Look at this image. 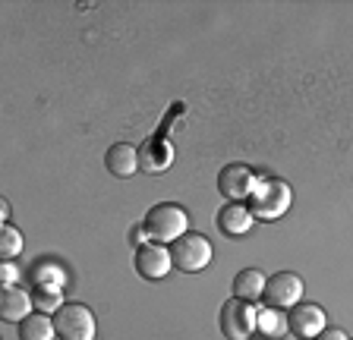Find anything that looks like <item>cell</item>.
I'll return each instance as SVG.
<instances>
[{
	"mask_svg": "<svg viewBox=\"0 0 353 340\" xmlns=\"http://www.w3.org/2000/svg\"><path fill=\"white\" fill-rule=\"evenodd\" d=\"M290 202H294V193L290 186L278 177H265L259 180L256 193L250 195V211L256 221H278L290 211Z\"/></svg>",
	"mask_w": 353,
	"mask_h": 340,
	"instance_id": "obj_1",
	"label": "cell"
},
{
	"mask_svg": "<svg viewBox=\"0 0 353 340\" xmlns=\"http://www.w3.org/2000/svg\"><path fill=\"white\" fill-rule=\"evenodd\" d=\"M145 230H148V240L154 243H176L180 237H186V227H190V215L186 208L174 205V202H161L154 205L152 211L145 215Z\"/></svg>",
	"mask_w": 353,
	"mask_h": 340,
	"instance_id": "obj_2",
	"label": "cell"
},
{
	"mask_svg": "<svg viewBox=\"0 0 353 340\" xmlns=\"http://www.w3.org/2000/svg\"><path fill=\"white\" fill-rule=\"evenodd\" d=\"M221 334L228 340H252L259 334V309L246 299H228L221 306Z\"/></svg>",
	"mask_w": 353,
	"mask_h": 340,
	"instance_id": "obj_3",
	"label": "cell"
},
{
	"mask_svg": "<svg viewBox=\"0 0 353 340\" xmlns=\"http://www.w3.org/2000/svg\"><path fill=\"white\" fill-rule=\"evenodd\" d=\"M57 340H95V315L82 303H66L60 312H54Z\"/></svg>",
	"mask_w": 353,
	"mask_h": 340,
	"instance_id": "obj_4",
	"label": "cell"
},
{
	"mask_svg": "<svg viewBox=\"0 0 353 340\" xmlns=\"http://www.w3.org/2000/svg\"><path fill=\"white\" fill-rule=\"evenodd\" d=\"M170 259H174V268L186 274L205 271L208 262H212V243L202 233H186L176 243H170Z\"/></svg>",
	"mask_w": 353,
	"mask_h": 340,
	"instance_id": "obj_5",
	"label": "cell"
},
{
	"mask_svg": "<svg viewBox=\"0 0 353 340\" xmlns=\"http://www.w3.org/2000/svg\"><path fill=\"white\" fill-rule=\"evenodd\" d=\"M303 290H306V284H303L300 274L294 271H278L268 277V284H265V303L272 306V309H281V312H290L294 306L303 303Z\"/></svg>",
	"mask_w": 353,
	"mask_h": 340,
	"instance_id": "obj_6",
	"label": "cell"
},
{
	"mask_svg": "<svg viewBox=\"0 0 353 340\" xmlns=\"http://www.w3.org/2000/svg\"><path fill=\"white\" fill-rule=\"evenodd\" d=\"M259 180L262 177H259L250 164H228V167H221V173H218V193L228 202H243L256 193Z\"/></svg>",
	"mask_w": 353,
	"mask_h": 340,
	"instance_id": "obj_7",
	"label": "cell"
},
{
	"mask_svg": "<svg viewBox=\"0 0 353 340\" xmlns=\"http://www.w3.org/2000/svg\"><path fill=\"white\" fill-rule=\"evenodd\" d=\"M287 328L300 340H316L319 334L328 328V315H325V309L316 303H300L287 312Z\"/></svg>",
	"mask_w": 353,
	"mask_h": 340,
	"instance_id": "obj_8",
	"label": "cell"
},
{
	"mask_svg": "<svg viewBox=\"0 0 353 340\" xmlns=\"http://www.w3.org/2000/svg\"><path fill=\"white\" fill-rule=\"evenodd\" d=\"M174 268V259H170V249L161 243H145L136 249V271L145 281H161L168 277V271Z\"/></svg>",
	"mask_w": 353,
	"mask_h": 340,
	"instance_id": "obj_9",
	"label": "cell"
},
{
	"mask_svg": "<svg viewBox=\"0 0 353 340\" xmlns=\"http://www.w3.org/2000/svg\"><path fill=\"white\" fill-rule=\"evenodd\" d=\"M252 221H256V217H252L250 205H243V202H228V205L218 211V227H221V233H228V237L250 233Z\"/></svg>",
	"mask_w": 353,
	"mask_h": 340,
	"instance_id": "obj_10",
	"label": "cell"
},
{
	"mask_svg": "<svg viewBox=\"0 0 353 340\" xmlns=\"http://www.w3.org/2000/svg\"><path fill=\"white\" fill-rule=\"evenodd\" d=\"M104 164H108V170L114 173V177L120 180H130L139 167V151L130 145V142H117V145L108 148V155H104Z\"/></svg>",
	"mask_w": 353,
	"mask_h": 340,
	"instance_id": "obj_11",
	"label": "cell"
},
{
	"mask_svg": "<svg viewBox=\"0 0 353 340\" xmlns=\"http://www.w3.org/2000/svg\"><path fill=\"white\" fill-rule=\"evenodd\" d=\"M35 303H32L29 290L19 287H3V296H0V312H3V321H26L32 315Z\"/></svg>",
	"mask_w": 353,
	"mask_h": 340,
	"instance_id": "obj_12",
	"label": "cell"
},
{
	"mask_svg": "<svg viewBox=\"0 0 353 340\" xmlns=\"http://www.w3.org/2000/svg\"><path fill=\"white\" fill-rule=\"evenodd\" d=\"M265 284H268V277L259 268H243L234 277V296L236 299H246V303H256V299L265 296Z\"/></svg>",
	"mask_w": 353,
	"mask_h": 340,
	"instance_id": "obj_13",
	"label": "cell"
},
{
	"mask_svg": "<svg viewBox=\"0 0 353 340\" xmlns=\"http://www.w3.org/2000/svg\"><path fill=\"white\" fill-rule=\"evenodd\" d=\"M57 337V328H54V318L38 312L29 315L26 321H19V340H54Z\"/></svg>",
	"mask_w": 353,
	"mask_h": 340,
	"instance_id": "obj_14",
	"label": "cell"
},
{
	"mask_svg": "<svg viewBox=\"0 0 353 340\" xmlns=\"http://www.w3.org/2000/svg\"><path fill=\"white\" fill-rule=\"evenodd\" d=\"M284 331H290L287 328V315H281V309H259V334L268 340H278L284 337Z\"/></svg>",
	"mask_w": 353,
	"mask_h": 340,
	"instance_id": "obj_15",
	"label": "cell"
},
{
	"mask_svg": "<svg viewBox=\"0 0 353 340\" xmlns=\"http://www.w3.org/2000/svg\"><path fill=\"white\" fill-rule=\"evenodd\" d=\"M32 303H35L38 312H44V315H51V312H60L63 309V290L54 287V284H44V287H35V293H32Z\"/></svg>",
	"mask_w": 353,
	"mask_h": 340,
	"instance_id": "obj_16",
	"label": "cell"
},
{
	"mask_svg": "<svg viewBox=\"0 0 353 340\" xmlns=\"http://www.w3.org/2000/svg\"><path fill=\"white\" fill-rule=\"evenodd\" d=\"M19 252H22V233L16 227H10V224H3L0 227V259L13 262Z\"/></svg>",
	"mask_w": 353,
	"mask_h": 340,
	"instance_id": "obj_17",
	"label": "cell"
},
{
	"mask_svg": "<svg viewBox=\"0 0 353 340\" xmlns=\"http://www.w3.org/2000/svg\"><path fill=\"white\" fill-rule=\"evenodd\" d=\"M35 281H38V287H44V284L60 287V284H63V274H60V268H54V265H48V262H44V265L35 271Z\"/></svg>",
	"mask_w": 353,
	"mask_h": 340,
	"instance_id": "obj_18",
	"label": "cell"
},
{
	"mask_svg": "<svg viewBox=\"0 0 353 340\" xmlns=\"http://www.w3.org/2000/svg\"><path fill=\"white\" fill-rule=\"evenodd\" d=\"M0 277H3V287H16V281H19V268H16L13 262H3V265H0Z\"/></svg>",
	"mask_w": 353,
	"mask_h": 340,
	"instance_id": "obj_19",
	"label": "cell"
},
{
	"mask_svg": "<svg viewBox=\"0 0 353 340\" xmlns=\"http://www.w3.org/2000/svg\"><path fill=\"white\" fill-rule=\"evenodd\" d=\"M316 340H350V337H347V334L341 331V328H325V331L319 334Z\"/></svg>",
	"mask_w": 353,
	"mask_h": 340,
	"instance_id": "obj_20",
	"label": "cell"
},
{
	"mask_svg": "<svg viewBox=\"0 0 353 340\" xmlns=\"http://www.w3.org/2000/svg\"><path fill=\"white\" fill-rule=\"evenodd\" d=\"M145 237H148L145 224H142V227H132V233H130V243H136V246H145Z\"/></svg>",
	"mask_w": 353,
	"mask_h": 340,
	"instance_id": "obj_21",
	"label": "cell"
},
{
	"mask_svg": "<svg viewBox=\"0 0 353 340\" xmlns=\"http://www.w3.org/2000/svg\"><path fill=\"white\" fill-rule=\"evenodd\" d=\"M0 217H3V221L10 217V205H7V202H0Z\"/></svg>",
	"mask_w": 353,
	"mask_h": 340,
	"instance_id": "obj_22",
	"label": "cell"
}]
</instances>
